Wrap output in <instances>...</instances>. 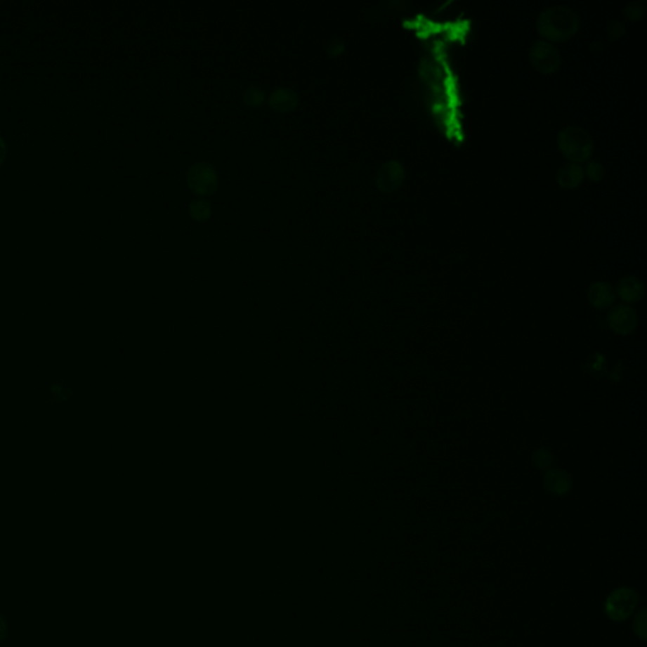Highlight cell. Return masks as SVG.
I'll list each match as a JSON object with an SVG mask.
<instances>
[{
	"label": "cell",
	"instance_id": "cell-13",
	"mask_svg": "<svg viewBox=\"0 0 647 647\" xmlns=\"http://www.w3.org/2000/svg\"><path fill=\"white\" fill-rule=\"evenodd\" d=\"M243 100L251 107H259L266 100V91L262 86L251 84L243 91Z\"/></svg>",
	"mask_w": 647,
	"mask_h": 647
},
{
	"label": "cell",
	"instance_id": "cell-21",
	"mask_svg": "<svg viewBox=\"0 0 647 647\" xmlns=\"http://www.w3.org/2000/svg\"><path fill=\"white\" fill-rule=\"evenodd\" d=\"M8 635V623L6 618L0 615V643L6 640Z\"/></svg>",
	"mask_w": 647,
	"mask_h": 647
},
{
	"label": "cell",
	"instance_id": "cell-5",
	"mask_svg": "<svg viewBox=\"0 0 647 647\" xmlns=\"http://www.w3.org/2000/svg\"><path fill=\"white\" fill-rule=\"evenodd\" d=\"M639 603V596L634 589L618 588L612 592L606 601V613L610 620L622 622L627 620L636 610Z\"/></svg>",
	"mask_w": 647,
	"mask_h": 647
},
{
	"label": "cell",
	"instance_id": "cell-15",
	"mask_svg": "<svg viewBox=\"0 0 647 647\" xmlns=\"http://www.w3.org/2000/svg\"><path fill=\"white\" fill-rule=\"evenodd\" d=\"M646 13V8H645V3L643 1H637V0H632L627 3L625 6V9H623V14L626 18H629L631 22H639L643 18Z\"/></svg>",
	"mask_w": 647,
	"mask_h": 647
},
{
	"label": "cell",
	"instance_id": "cell-16",
	"mask_svg": "<svg viewBox=\"0 0 647 647\" xmlns=\"http://www.w3.org/2000/svg\"><path fill=\"white\" fill-rule=\"evenodd\" d=\"M584 175L588 177L593 183H599L604 175H606V169L603 164L596 159H588L585 162Z\"/></svg>",
	"mask_w": 647,
	"mask_h": 647
},
{
	"label": "cell",
	"instance_id": "cell-6",
	"mask_svg": "<svg viewBox=\"0 0 647 647\" xmlns=\"http://www.w3.org/2000/svg\"><path fill=\"white\" fill-rule=\"evenodd\" d=\"M406 180V169L398 159H388L378 169L376 185L384 194L395 192Z\"/></svg>",
	"mask_w": 647,
	"mask_h": 647
},
{
	"label": "cell",
	"instance_id": "cell-22",
	"mask_svg": "<svg viewBox=\"0 0 647 647\" xmlns=\"http://www.w3.org/2000/svg\"><path fill=\"white\" fill-rule=\"evenodd\" d=\"M6 156V139L0 136V164L4 162Z\"/></svg>",
	"mask_w": 647,
	"mask_h": 647
},
{
	"label": "cell",
	"instance_id": "cell-19",
	"mask_svg": "<svg viewBox=\"0 0 647 647\" xmlns=\"http://www.w3.org/2000/svg\"><path fill=\"white\" fill-rule=\"evenodd\" d=\"M635 632L641 640H646V610H641L635 620Z\"/></svg>",
	"mask_w": 647,
	"mask_h": 647
},
{
	"label": "cell",
	"instance_id": "cell-20",
	"mask_svg": "<svg viewBox=\"0 0 647 647\" xmlns=\"http://www.w3.org/2000/svg\"><path fill=\"white\" fill-rule=\"evenodd\" d=\"M625 33H626V28L622 22L620 20H612L607 27V34L610 39H620Z\"/></svg>",
	"mask_w": 647,
	"mask_h": 647
},
{
	"label": "cell",
	"instance_id": "cell-2",
	"mask_svg": "<svg viewBox=\"0 0 647 647\" xmlns=\"http://www.w3.org/2000/svg\"><path fill=\"white\" fill-rule=\"evenodd\" d=\"M556 143L561 155L573 164H584L591 159L594 151V142L591 134L582 126L563 128L558 134Z\"/></svg>",
	"mask_w": 647,
	"mask_h": 647
},
{
	"label": "cell",
	"instance_id": "cell-9",
	"mask_svg": "<svg viewBox=\"0 0 647 647\" xmlns=\"http://www.w3.org/2000/svg\"><path fill=\"white\" fill-rule=\"evenodd\" d=\"M544 484L547 490L555 496H566L573 487V478L568 471L560 468L547 469L544 476Z\"/></svg>",
	"mask_w": 647,
	"mask_h": 647
},
{
	"label": "cell",
	"instance_id": "cell-4",
	"mask_svg": "<svg viewBox=\"0 0 647 647\" xmlns=\"http://www.w3.org/2000/svg\"><path fill=\"white\" fill-rule=\"evenodd\" d=\"M528 58L536 71L545 75L556 72L561 65L559 50L545 39H537L531 44L528 51Z\"/></svg>",
	"mask_w": 647,
	"mask_h": 647
},
{
	"label": "cell",
	"instance_id": "cell-18",
	"mask_svg": "<svg viewBox=\"0 0 647 647\" xmlns=\"http://www.w3.org/2000/svg\"><path fill=\"white\" fill-rule=\"evenodd\" d=\"M346 50V42L341 37H334L327 42V52L330 56H339Z\"/></svg>",
	"mask_w": 647,
	"mask_h": 647
},
{
	"label": "cell",
	"instance_id": "cell-14",
	"mask_svg": "<svg viewBox=\"0 0 647 647\" xmlns=\"http://www.w3.org/2000/svg\"><path fill=\"white\" fill-rule=\"evenodd\" d=\"M190 214L196 220L208 219L211 215V204L205 199H194L190 202Z\"/></svg>",
	"mask_w": 647,
	"mask_h": 647
},
{
	"label": "cell",
	"instance_id": "cell-12",
	"mask_svg": "<svg viewBox=\"0 0 647 647\" xmlns=\"http://www.w3.org/2000/svg\"><path fill=\"white\" fill-rule=\"evenodd\" d=\"M268 104L276 112H289L295 109L296 105L299 104V95L294 89L280 86L270 93L268 96Z\"/></svg>",
	"mask_w": 647,
	"mask_h": 647
},
{
	"label": "cell",
	"instance_id": "cell-17",
	"mask_svg": "<svg viewBox=\"0 0 647 647\" xmlns=\"http://www.w3.org/2000/svg\"><path fill=\"white\" fill-rule=\"evenodd\" d=\"M532 460H534V464L536 466H539L540 469H544V471H547L553 465L554 454L550 450L545 449V447H541V449L535 450L534 454H532Z\"/></svg>",
	"mask_w": 647,
	"mask_h": 647
},
{
	"label": "cell",
	"instance_id": "cell-1",
	"mask_svg": "<svg viewBox=\"0 0 647 647\" xmlns=\"http://www.w3.org/2000/svg\"><path fill=\"white\" fill-rule=\"evenodd\" d=\"M578 14L566 6H554L539 14L536 30L547 42H564L579 31Z\"/></svg>",
	"mask_w": 647,
	"mask_h": 647
},
{
	"label": "cell",
	"instance_id": "cell-10",
	"mask_svg": "<svg viewBox=\"0 0 647 647\" xmlns=\"http://www.w3.org/2000/svg\"><path fill=\"white\" fill-rule=\"evenodd\" d=\"M645 294V286L640 278L635 276H626L620 280L617 285L616 295L626 305L640 301Z\"/></svg>",
	"mask_w": 647,
	"mask_h": 647
},
{
	"label": "cell",
	"instance_id": "cell-11",
	"mask_svg": "<svg viewBox=\"0 0 647 647\" xmlns=\"http://www.w3.org/2000/svg\"><path fill=\"white\" fill-rule=\"evenodd\" d=\"M584 177V169L582 164L568 162L556 172V183L563 189L574 190L583 183Z\"/></svg>",
	"mask_w": 647,
	"mask_h": 647
},
{
	"label": "cell",
	"instance_id": "cell-7",
	"mask_svg": "<svg viewBox=\"0 0 647 647\" xmlns=\"http://www.w3.org/2000/svg\"><path fill=\"white\" fill-rule=\"evenodd\" d=\"M607 324L612 332L620 335H629L637 327V314L629 305H617L607 315Z\"/></svg>",
	"mask_w": 647,
	"mask_h": 647
},
{
	"label": "cell",
	"instance_id": "cell-8",
	"mask_svg": "<svg viewBox=\"0 0 647 647\" xmlns=\"http://www.w3.org/2000/svg\"><path fill=\"white\" fill-rule=\"evenodd\" d=\"M616 289L608 282L597 281L592 283L588 289V300L593 308L598 310L608 308L616 301Z\"/></svg>",
	"mask_w": 647,
	"mask_h": 647
},
{
	"label": "cell",
	"instance_id": "cell-3",
	"mask_svg": "<svg viewBox=\"0 0 647 647\" xmlns=\"http://www.w3.org/2000/svg\"><path fill=\"white\" fill-rule=\"evenodd\" d=\"M186 178L190 189L197 195H211L219 185L218 172L208 161H199L191 164L186 174Z\"/></svg>",
	"mask_w": 647,
	"mask_h": 647
}]
</instances>
